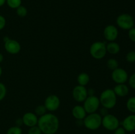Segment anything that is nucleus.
Segmentation results:
<instances>
[{
    "label": "nucleus",
    "mask_w": 135,
    "mask_h": 134,
    "mask_svg": "<svg viewBox=\"0 0 135 134\" xmlns=\"http://www.w3.org/2000/svg\"><path fill=\"white\" fill-rule=\"evenodd\" d=\"M121 125L126 131L132 132L135 131V114L125 117L121 122Z\"/></svg>",
    "instance_id": "14"
},
{
    "label": "nucleus",
    "mask_w": 135,
    "mask_h": 134,
    "mask_svg": "<svg viewBox=\"0 0 135 134\" xmlns=\"http://www.w3.org/2000/svg\"><path fill=\"white\" fill-rule=\"evenodd\" d=\"M37 126L44 134H55L59 127V120L56 115L46 113L38 118Z\"/></svg>",
    "instance_id": "1"
},
{
    "label": "nucleus",
    "mask_w": 135,
    "mask_h": 134,
    "mask_svg": "<svg viewBox=\"0 0 135 134\" xmlns=\"http://www.w3.org/2000/svg\"><path fill=\"white\" fill-rule=\"evenodd\" d=\"M6 3V0H0V7L3 6Z\"/></svg>",
    "instance_id": "34"
},
{
    "label": "nucleus",
    "mask_w": 135,
    "mask_h": 134,
    "mask_svg": "<svg viewBox=\"0 0 135 134\" xmlns=\"http://www.w3.org/2000/svg\"><path fill=\"white\" fill-rule=\"evenodd\" d=\"M72 96L74 100L78 102H83L88 96V89L86 86L77 85L73 88L72 91Z\"/></svg>",
    "instance_id": "10"
},
{
    "label": "nucleus",
    "mask_w": 135,
    "mask_h": 134,
    "mask_svg": "<svg viewBox=\"0 0 135 134\" xmlns=\"http://www.w3.org/2000/svg\"><path fill=\"white\" fill-rule=\"evenodd\" d=\"M60 99L56 95H50L47 96L44 101V106L47 110L50 112H55L60 106Z\"/></svg>",
    "instance_id": "9"
},
{
    "label": "nucleus",
    "mask_w": 135,
    "mask_h": 134,
    "mask_svg": "<svg viewBox=\"0 0 135 134\" xmlns=\"http://www.w3.org/2000/svg\"><path fill=\"white\" fill-rule=\"evenodd\" d=\"M119 31L117 28L113 24H109L104 30V37L108 42H115L118 38Z\"/></svg>",
    "instance_id": "12"
},
{
    "label": "nucleus",
    "mask_w": 135,
    "mask_h": 134,
    "mask_svg": "<svg viewBox=\"0 0 135 134\" xmlns=\"http://www.w3.org/2000/svg\"><path fill=\"white\" fill-rule=\"evenodd\" d=\"M107 53L112 55H117L120 52L121 47L119 43L115 42H109L106 44Z\"/></svg>",
    "instance_id": "17"
},
{
    "label": "nucleus",
    "mask_w": 135,
    "mask_h": 134,
    "mask_svg": "<svg viewBox=\"0 0 135 134\" xmlns=\"http://www.w3.org/2000/svg\"><path fill=\"white\" fill-rule=\"evenodd\" d=\"M90 81V76L86 72H81L77 76L78 85L86 86Z\"/></svg>",
    "instance_id": "18"
},
{
    "label": "nucleus",
    "mask_w": 135,
    "mask_h": 134,
    "mask_svg": "<svg viewBox=\"0 0 135 134\" xmlns=\"http://www.w3.org/2000/svg\"><path fill=\"white\" fill-rule=\"evenodd\" d=\"M107 67L111 70H114L119 67V62L117 61V59L113 58L108 59L107 61Z\"/></svg>",
    "instance_id": "20"
},
{
    "label": "nucleus",
    "mask_w": 135,
    "mask_h": 134,
    "mask_svg": "<svg viewBox=\"0 0 135 134\" xmlns=\"http://www.w3.org/2000/svg\"><path fill=\"white\" fill-rule=\"evenodd\" d=\"M83 102V107L85 109L87 114L96 112L100 105L99 98L94 95H88Z\"/></svg>",
    "instance_id": "6"
},
{
    "label": "nucleus",
    "mask_w": 135,
    "mask_h": 134,
    "mask_svg": "<svg viewBox=\"0 0 135 134\" xmlns=\"http://www.w3.org/2000/svg\"><path fill=\"white\" fill-rule=\"evenodd\" d=\"M72 115L78 120H83L87 115L85 109L81 105H76L72 109Z\"/></svg>",
    "instance_id": "15"
},
{
    "label": "nucleus",
    "mask_w": 135,
    "mask_h": 134,
    "mask_svg": "<svg viewBox=\"0 0 135 134\" xmlns=\"http://www.w3.org/2000/svg\"><path fill=\"white\" fill-rule=\"evenodd\" d=\"M22 120L23 124H25L27 127H30L38 124V117L36 115L34 112H28L24 114L22 117Z\"/></svg>",
    "instance_id": "13"
},
{
    "label": "nucleus",
    "mask_w": 135,
    "mask_h": 134,
    "mask_svg": "<svg viewBox=\"0 0 135 134\" xmlns=\"http://www.w3.org/2000/svg\"><path fill=\"white\" fill-rule=\"evenodd\" d=\"M128 81H129V86H130L132 89H135V72L133 73L130 77H129Z\"/></svg>",
    "instance_id": "28"
},
{
    "label": "nucleus",
    "mask_w": 135,
    "mask_h": 134,
    "mask_svg": "<svg viewBox=\"0 0 135 134\" xmlns=\"http://www.w3.org/2000/svg\"><path fill=\"white\" fill-rule=\"evenodd\" d=\"M42 131H41L40 129L39 128L38 126H34L32 127H29L28 130V134H42Z\"/></svg>",
    "instance_id": "27"
},
{
    "label": "nucleus",
    "mask_w": 135,
    "mask_h": 134,
    "mask_svg": "<svg viewBox=\"0 0 135 134\" xmlns=\"http://www.w3.org/2000/svg\"><path fill=\"white\" fill-rule=\"evenodd\" d=\"M22 130L21 127L17 126H12L9 127L7 131L6 134H22Z\"/></svg>",
    "instance_id": "24"
},
{
    "label": "nucleus",
    "mask_w": 135,
    "mask_h": 134,
    "mask_svg": "<svg viewBox=\"0 0 135 134\" xmlns=\"http://www.w3.org/2000/svg\"><path fill=\"white\" fill-rule=\"evenodd\" d=\"M134 51H135V47H134Z\"/></svg>",
    "instance_id": "37"
},
{
    "label": "nucleus",
    "mask_w": 135,
    "mask_h": 134,
    "mask_svg": "<svg viewBox=\"0 0 135 134\" xmlns=\"http://www.w3.org/2000/svg\"><path fill=\"white\" fill-rule=\"evenodd\" d=\"M126 60L129 63H135V51H131L127 54Z\"/></svg>",
    "instance_id": "26"
},
{
    "label": "nucleus",
    "mask_w": 135,
    "mask_h": 134,
    "mask_svg": "<svg viewBox=\"0 0 135 134\" xmlns=\"http://www.w3.org/2000/svg\"><path fill=\"white\" fill-rule=\"evenodd\" d=\"M7 95L6 86L3 83L0 82V101L5 99Z\"/></svg>",
    "instance_id": "25"
},
{
    "label": "nucleus",
    "mask_w": 135,
    "mask_h": 134,
    "mask_svg": "<svg viewBox=\"0 0 135 134\" xmlns=\"http://www.w3.org/2000/svg\"><path fill=\"white\" fill-rule=\"evenodd\" d=\"M117 97H123L127 95L129 93V88L125 84H116L113 89Z\"/></svg>",
    "instance_id": "16"
},
{
    "label": "nucleus",
    "mask_w": 135,
    "mask_h": 134,
    "mask_svg": "<svg viewBox=\"0 0 135 134\" xmlns=\"http://www.w3.org/2000/svg\"><path fill=\"white\" fill-rule=\"evenodd\" d=\"M16 13H17V14L19 17H25L28 14V10L25 6L21 5V6L18 7V8L16 9Z\"/></svg>",
    "instance_id": "23"
},
{
    "label": "nucleus",
    "mask_w": 135,
    "mask_h": 134,
    "mask_svg": "<svg viewBox=\"0 0 135 134\" xmlns=\"http://www.w3.org/2000/svg\"><path fill=\"white\" fill-rule=\"evenodd\" d=\"M120 122L117 116L112 114H108L102 117V126L108 131H114L119 127Z\"/></svg>",
    "instance_id": "7"
},
{
    "label": "nucleus",
    "mask_w": 135,
    "mask_h": 134,
    "mask_svg": "<svg viewBox=\"0 0 135 134\" xmlns=\"http://www.w3.org/2000/svg\"><path fill=\"white\" fill-rule=\"evenodd\" d=\"M46 112H47V109L45 107L44 105H38L34 109V113H35L37 116L39 117L46 114Z\"/></svg>",
    "instance_id": "22"
},
{
    "label": "nucleus",
    "mask_w": 135,
    "mask_h": 134,
    "mask_svg": "<svg viewBox=\"0 0 135 134\" xmlns=\"http://www.w3.org/2000/svg\"><path fill=\"white\" fill-rule=\"evenodd\" d=\"M4 48L8 53L11 55H17L21 51V45L18 41L9 38L5 41Z\"/></svg>",
    "instance_id": "11"
},
{
    "label": "nucleus",
    "mask_w": 135,
    "mask_h": 134,
    "mask_svg": "<svg viewBox=\"0 0 135 134\" xmlns=\"http://www.w3.org/2000/svg\"><path fill=\"white\" fill-rule=\"evenodd\" d=\"M6 3L11 9H16L22 4V0H6Z\"/></svg>",
    "instance_id": "21"
},
{
    "label": "nucleus",
    "mask_w": 135,
    "mask_h": 134,
    "mask_svg": "<svg viewBox=\"0 0 135 134\" xmlns=\"http://www.w3.org/2000/svg\"><path fill=\"white\" fill-rule=\"evenodd\" d=\"M116 24L120 28L129 30L134 27V20L133 17L128 13L119 14L116 19Z\"/></svg>",
    "instance_id": "5"
},
{
    "label": "nucleus",
    "mask_w": 135,
    "mask_h": 134,
    "mask_svg": "<svg viewBox=\"0 0 135 134\" xmlns=\"http://www.w3.org/2000/svg\"><path fill=\"white\" fill-rule=\"evenodd\" d=\"M114 133L113 134H126L127 131L123 127H119L114 130Z\"/></svg>",
    "instance_id": "31"
},
{
    "label": "nucleus",
    "mask_w": 135,
    "mask_h": 134,
    "mask_svg": "<svg viewBox=\"0 0 135 134\" xmlns=\"http://www.w3.org/2000/svg\"><path fill=\"white\" fill-rule=\"evenodd\" d=\"M99 114H100L102 117L104 116H105L106 114H109V113H108V109L103 107L102 109H101V110H100V112Z\"/></svg>",
    "instance_id": "32"
},
{
    "label": "nucleus",
    "mask_w": 135,
    "mask_h": 134,
    "mask_svg": "<svg viewBox=\"0 0 135 134\" xmlns=\"http://www.w3.org/2000/svg\"><path fill=\"white\" fill-rule=\"evenodd\" d=\"M2 72H3V70H2V68H1V66H0V77H1V76L2 75Z\"/></svg>",
    "instance_id": "36"
},
{
    "label": "nucleus",
    "mask_w": 135,
    "mask_h": 134,
    "mask_svg": "<svg viewBox=\"0 0 135 134\" xmlns=\"http://www.w3.org/2000/svg\"><path fill=\"white\" fill-rule=\"evenodd\" d=\"M128 36L129 38L131 39V41H132L133 42L135 43V28L133 27L132 28H131L130 30H129L128 32Z\"/></svg>",
    "instance_id": "29"
},
{
    "label": "nucleus",
    "mask_w": 135,
    "mask_h": 134,
    "mask_svg": "<svg viewBox=\"0 0 135 134\" xmlns=\"http://www.w3.org/2000/svg\"><path fill=\"white\" fill-rule=\"evenodd\" d=\"M22 124H23V122H22V118H18V119L16 120V126L21 127Z\"/></svg>",
    "instance_id": "33"
},
{
    "label": "nucleus",
    "mask_w": 135,
    "mask_h": 134,
    "mask_svg": "<svg viewBox=\"0 0 135 134\" xmlns=\"http://www.w3.org/2000/svg\"><path fill=\"white\" fill-rule=\"evenodd\" d=\"M6 25V19L3 16L0 14V31L5 28Z\"/></svg>",
    "instance_id": "30"
},
{
    "label": "nucleus",
    "mask_w": 135,
    "mask_h": 134,
    "mask_svg": "<svg viewBox=\"0 0 135 134\" xmlns=\"http://www.w3.org/2000/svg\"><path fill=\"white\" fill-rule=\"evenodd\" d=\"M112 79L116 84H125L128 81L129 75L125 69L118 67L112 71Z\"/></svg>",
    "instance_id": "8"
},
{
    "label": "nucleus",
    "mask_w": 135,
    "mask_h": 134,
    "mask_svg": "<svg viewBox=\"0 0 135 134\" xmlns=\"http://www.w3.org/2000/svg\"><path fill=\"white\" fill-rule=\"evenodd\" d=\"M3 59H4V57H3V55H2V54L0 53V64H1V63H2L3 61Z\"/></svg>",
    "instance_id": "35"
},
{
    "label": "nucleus",
    "mask_w": 135,
    "mask_h": 134,
    "mask_svg": "<svg viewBox=\"0 0 135 134\" xmlns=\"http://www.w3.org/2000/svg\"><path fill=\"white\" fill-rule=\"evenodd\" d=\"M90 54L96 60L104 59L106 55V44L103 42H95L90 47Z\"/></svg>",
    "instance_id": "4"
},
{
    "label": "nucleus",
    "mask_w": 135,
    "mask_h": 134,
    "mask_svg": "<svg viewBox=\"0 0 135 134\" xmlns=\"http://www.w3.org/2000/svg\"><path fill=\"white\" fill-rule=\"evenodd\" d=\"M127 110L132 114H135V97H131L128 99L126 102Z\"/></svg>",
    "instance_id": "19"
},
{
    "label": "nucleus",
    "mask_w": 135,
    "mask_h": 134,
    "mask_svg": "<svg viewBox=\"0 0 135 134\" xmlns=\"http://www.w3.org/2000/svg\"><path fill=\"white\" fill-rule=\"evenodd\" d=\"M99 100L100 105L109 110L115 107L117 104V95L113 89H106L102 92Z\"/></svg>",
    "instance_id": "2"
},
{
    "label": "nucleus",
    "mask_w": 135,
    "mask_h": 134,
    "mask_svg": "<svg viewBox=\"0 0 135 134\" xmlns=\"http://www.w3.org/2000/svg\"><path fill=\"white\" fill-rule=\"evenodd\" d=\"M102 120V116L99 113L94 112L87 114L83 120V124L88 130L94 131L101 127Z\"/></svg>",
    "instance_id": "3"
}]
</instances>
